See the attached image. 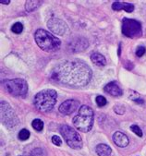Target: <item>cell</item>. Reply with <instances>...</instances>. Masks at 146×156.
Wrapping results in <instances>:
<instances>
[{
	"mask_svg": "<svg viewBox=\"0 0 146 156\" xmlns=\"http://www.w3.org/2000/svg\"><path fill=\"white\" fill-rule=\"evenodd\" d=\"M92 69L84 62L75 59L65 61L53 71L51 78L56 82L69 87H83L92 79Z\"/></svg>",
	"mask_w": 146,
	"mask_h": 156,
	"instance_id": "1",
	"label": "cell"
},
{
	"mask_svg": "<svg viewBox=\"0 0 146 156\" xmlns=\"http://www.w3.org/2000/svg\"><path fill=\"white\" fill-rule=\"evenodd\" d=\"M34 39L37 45L44 51L53 53L60 48V40L52 34L43 29H38L34 34Z\"/></svg>",
	"mask_w": 146,
	"mask_h": 156,
	"instance_id": "2",
	"label": "cell"
},
{
	"mask_svg": "<svg viewBox=\"0 0 146 156\" xmlns=\"http://www.w3.org/2000/svg\"><path fill=\"white\" fill-rule=\"evenodd\" d=\"M57 100V93L55 90L46 89L39 91L34 97V104L37 110L40 112L51 111Z\"/></svg>",
	"mask_w": 146,
	"mask_h": 156,
	"instance_id": "3",
	"label": "cell"
},
{
	"mask_svg": "<svg viewBox=\"0 0 146 156\" xmlns=\"http://www.w3.org/2000/svg\"><path fill=\"white\" fill-rule=\"evenodd\" d=\"M94 111L90 106L82 105L73 118V124L81 132H88L94 126Z\"/></svg>",
	"mask_w": 146,
	"mask_h": 156,
	"instance_id": "4",
	"label": "cell"
},
{
	"mask_svg": "<svg viewBox=\"0 0 146 156\" xmlns=\"http://www.w3.org/2000/svg\"><path fill=\"white\" fill-rule=\"evenodd\" d=\"M3 85L9 94L15 97H25L28 92V84L22 79L6 80Z\"/></svg>",
	"mask_w": 146,
	"mask_h": 156,
	"instance_id": "5",
	"label": "cell"
},
{
	"mask_svg": "<svg viewBox=\"0 0 146 156\" xmlns=\"http://www.w3.org/2000/svg\"><path fill=\"white\" fill-rule=\"evenodd\" d=\"M59 130L65 141L70 148L74 150H80L82 148L81 137L74 129L68 126V125H63V126L60 127Z\"/></svg>",
	"mask_w": 146,
	"mask_h": 156,
	"instance_id": "6",
	"label": "cell"
},
{
	"mask_svg": "<svg viewBox=\"0 0 146 156\" xmlns=\"http://www.w3.org/2000/svg\"><path fill=\"white\" fill-rule=\"evenodd\" d=\"M122 34L131 39L141 36V25L138 20L124 18L122 20Z\"/></svg>",
	"mask_w": 146,
	"mask_h": 156,
	"instance_id": "7",
	"label": "cell"
},
{
	"mask_svg": "<svg viewBox=\"0 0 146 156\" xmlns=\"http://www.w3.org/2000/svg\"><path fill=\"white\" fill-rule=\"evenodd\" d=\"M1 121L3 125L9 129L15 128L19 123L18 117L13 109L7 102L4 101L1 102Z\"/></svg>",
	"mask_w": 146,
	"mask_h": 156,
	"instance_id": "8",
	"label": "cell"
},
{
	"mask_svg": "<svg viewBox=\"0 0 146 156\" xmlns=\"http://www.w3.org/2000/svg\"><path fill=\"white\" fill-rule=\"evenodd\" d=\"M47 27L49 28V30L52 33L57 35H64L68 30L67 24L63 20L59 19H55V18H53L48 20Z\"/></svg>",
	"mask_w": 146,
	"mask_h": 156,
	"instance_id": "9",
	"label": "cell"
},
{
	"mask_svg": "<svg viewBox=\"0 0 146 156\" xmlns=\"http://www.w3.org/2000/svg\"><path fill=\"white\" fill-rule=\"evenodd\" d=\"M79 101L77 100H67L65 101L64 103H62L59 106V108H58V110H59V112L64 115H71L73 112H75L78 107H79Z\"/></svg>",
	"mask_w": 146,
	"mask_h": 156,
	"instance_id": "10",
	"label": "cell"
},
{
	"mask_svg": "<svg viewBox=\"0 0 146 156\" xmlns=\"http://www.w3.org/2000/svg\"><path fill=\"white\" fill-rule=\"evenodd\" d=\"M105 91L107 92L108 94L114 96V97H119L123 94V91L122 90L119 88V86L116 84L115 81H112V82H109L107 83L105 88H104Z\"/></svg>",
	"mask_w": 146,
	"mask_h": 156,
	"instance_id": "11",
	"label": "cell"
},
{
	"mask_svg": "<svg viewBox=\"0 0 146 156\" xmlns=\"http://www.w3.org/2000/svg\"><path fill=\"white\" fill-rule=\"evenodd\" d=\"M113 141L116 145H118L119 147H121V148H124V147H127L129 145V138L127 137L126 134L120 132V131H116L113 134Z\"/></svg>",
	"mask_w": 146,
	"mask_h": 156,
	"instance_id": "12",
	"label": "cell"
},
{
	"mask_svg": "<svg viewBox=\"0 0 146 156\" xmlns=\"http://www.w3.org/2000/svg\"><path fill=\"white\" fill-rule=\"evenodd\" d=\"M112 9L114 10H125L126 12H132L134 10V6L130 3H126V2H119V1H116V2H114L112 4Z\"/></svg>",
	"mask_w": 146,
	"mask_h": 156,
	"instance_id": "13",
	"label": "cell"
},
{
	"mask_svg": "<svg viewBox=\"0 0 146 156\" xmlns=\"http://www.w3.org/2000/svg\"><path fill=\"white\" fill-rule=\"evenodd\" d=\"M91 60H92V62L94 65H96L98 67H104L106 64L105 57L103 55H101L100 53H94V54H92L91 55Z\"/></svg>",
	"mask_w": 146,
	"mask_h": 156,
	"instance_id": "14",
	"label": "cell"
},
{
	"mask_svg": "<svg viewBox=\"0 0 146 156\" xmlns=\"http://www.w3.org/2000/svg\"><path fill=\"white\" fill-rule=\"evenodd\" d=\"M95 151L99 156H110V154L112 152L111 148L108 145L104 144V143L98 144L95 148Z\"/></svg>",
	"mask_w": 146,
	"mask_h": 156,
	"instance_id": "15",
	"label": "cell"
},
{
	"mask_svg": "<svg viewBox=\"0 0 146 156\" xmlns=\"http://www.w3.org/2000/svg\"><path fill=\"white\" fill-rule=\"evenodd\" d=\"M42 5V1H27L25 4V9L28 12H32L35 9H37Z\"/></svg>",
	"mask_w": 146,
	"mask_h": 156,
	"instance_id": "16",
	"label": "cell"
},
{
	"mask_svg": "<svg viewBox=\"0 0 146 156\" xmlns=\"http://www.w3.org/2000/svg\"><path fill=\"white\" fill-rule=\"evenodd\" d=\"M32 126L36 131H42L44 129V122L41 119L36 118L32 122Z\"/></svg>",
	"mask_w": 146,
	"mask_h": 156,
	"instance_id": "17",
	"label": "cell"
},
{
	"mask_svg": "<svg viewBox=\"0 0 146 156\" xmlns=\"http://www.w3.org/2000/svg\"><path fill=\"white\" fill-rule=\"evenodd\" d=\"M11 30H12L14 34H21V32L23 30V25H22V23L21 22H16V23H14L12 25V27H11Z\"/></svg>",
	"mask_w": 146,
	"mask_h": 156,
	"instance_id": "18",
	"label": "cell"
},
{
	"mask_svg": "<svg viewBox=\"0 0 146 156\" xmlns=\"http://www.w3.org/2000/svg\"><path fill=\"white\" fill-rule=\"evenodd\" d=\"M29 137H30V131L27 130L26 129H21L19 133V139L20 140H26L29 139Z\"/></svg>",
	"mask_w": 146,
	"mask_h": 156,
	"instance_id": "19",
	"label": "cell"
},
{
	"mask_svg": "<svg viewBox=\"0 0 146 156\" xmlns=\"http://www.w3.org/2000/svg\"><path fill=\"white\" fill-rule=\"evenodd\" d=\"M95 102H96L97 105H98V106H100V107H103V106H105V105L107 104L106 99H105L104 96H101V95H98V96L96 97Z\"/></svg>",
	"mask_w": 146,
	"mask_h": 156,
	"instance_id": "20",
	"label": "cell"
},
{
	"mask_svg": "<svg viewBox=\"0 0 146 156\" xmlns=\"http://www.w3.org/2000/svg\"><path fill=\"white\" fill-rule=\"evenodd\" d=\"M130 130H131L133 133H135L137 136L142 137V131H141V129L137 126V125H132V126H130Z\"/></svg>",
	"mask_w": 146,
	"mask_h": 156,
	"instance_id": "21",
	"label": "cell"
},
{
	"mask_svg": "<svg viewBox=\"0 0 146 156\" xmlns=\"http://www.w3.org/2000/svg\"><path fill=\"white\" fill-rule=\"evenodd\" d=\"M114 110L119 115H123L125 113V107L121 105H116V106H114Z\"/></svg>",
	"mask_w": 146,
	"mask_h": 156,
	"instance_id": "22",
	"label": "cell"
},
{
	"mask_svg": "<svg viewBox=\"0 0 146 156\" xmlns=\"http://www.w3.org/2000/svg\"><path fill=\"white\" fill-rule=\"evenodd\" d=\"M52 142H53V144H55L56 146H60L62 144L61 139L58 137V136H56V135H55V136L52 137Z\"/></svg>",
	"mask_w": 146,
	"mask_h": 156,
	"instance_id": "23",
	"label": "cell"
},
{
	"mask_svg": "<svg viewBox=\"0 0 146 156\" xmlns=\"http://www.w3.org/2000/svg\"><path fill=\"white\" fill-rule=\"evenodd\" d=\"M145 52H146V48L144 46H139L136 50V55L141 57L145 54Z\"/></svg>",
	"mask_w": 146,
	"mask_h": 156,
	"instance_id": "24",
	"label": "cell"
},
{
	"mask_svg": "<svg viewBox=\"0 0 146 156\" xmlns=\"http://www.w3.org/2000/svg\"><path fill=\"white\" fill-rule=\"evenodd\" d=\"M0 3H1V4H6V5H8V4H9V3H10V1H9V0H1V1H0Z\"/></svg>",
	"mask_w": 146,
	"mask_h": 156,
	"instance_id": "25",
	"label": "cell"
},
{
	"mask_svg": "<svg viewBox=\"0 0 146 156\" xmlns=\"http://www.w3.org/2000/svg\"><path fill=\"white\" fill-rule=\"evenodd\" d=\"M20 156H28V155H20Z\"/></svg>",
	"mask_w": 146,
	"mask_h": 156,
	"instance_id": "26",
	"label": "cell"
}]
</instances>
